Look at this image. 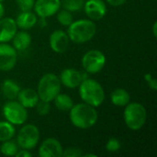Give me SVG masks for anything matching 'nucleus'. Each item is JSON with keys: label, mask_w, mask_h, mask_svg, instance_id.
<instances>
[{"label": "nucleus", "mask_w": 157, "mask_h": 157, "mask_svg": "<svg viewBox=\"0 0 157 157\" xmlns=\"http://www.w3.org/2000/svg\"><path fill=\"white\" fill-rule=\"evenodd\" d=\"M78 87L80 98L84 103L95 108L103 104L105 100V91L99 82L87 77L82 81Z\"/></svg>", "instance_id": "f03ea898"}, {"label": "nucleus", "mask_w": 157, "mask_h": 157, "mask_svg": "<svg viewBox=\"0 0 157 157\" xmlns=\"http://www.w3.org/2000/svg\"><path fill=\"white\" fill-rule=\"evenodd\" d=\"M107 3H109L110 6H122L127 0H106Z\"/></svg>", "instance_id": "7c9ffc66"}, {"label": "nucleus", "mask_w": 157, "mask_h": 157, "mask_svg": "<svg viewBox=\"0 0 157 157\" xmlns=\"http://www.w3.org/2000/svg\"><path fill=\"white\" fill-rule=\"evenodd\" d=\"M35 108H36L37 113L39 115H40V116H46L51 111L50 102H47V101H44V100H41V99L39 100V102L36 104Z\"/></svg>", "instance_id": "a878e982"}, {"label": "nucleus", "mask_w": 157, "mask_h": 157, "mask_svg": "<svg viewBox=\"0 0 157 157\" xmlns=\"http://www.w3.org/2000/svg\"><path fill=\"white\" fill-rule=\"evenodd\" d=\"M16 3L20 11H30L33 9L35 0H16Z\"/></svg>", "instance_id": "cd10ccee"}, {"label": "nucleus", "mask_w": 157, "mask_h": 157, "mask_svg": "<svg viewBox=\"0 0 157 157\" xmlns=\"http://www.w3.org/2000/svg\"><path fill=\"white\" fill-rule=\"evenodd\" d=\"M52 101H54L55 107L61 111H69L74 106V101L72 98L69 95L61 92L54 98Z\"/></svg>", "instance_id": "412c9836"}, {"label": "nucleus", "mask_w": 157, "mask_h": 157, "mask_svg": "<svg viewBox=\"0 0 157 157\" xmlns=\"http://www.w3.org/2000/svg\"><path fill=\"white\" fill-rule=\"evenodd\" d=\"M82 149L78 147H68L63 150V157H80L83 155Z\"/></svg>", "instance_id": "c85d7f7f"}, {"label": "nucleus", "mask_w": 157, "mask_h": 157, "mask_svg": "<svg viewBox=\"0 0 157 157\" xmlns=\"http://www.w3.org/2000/svg\"><path fill=\"white\" fill-rule=\"evenodd\" d=\"M106 56L98 50H90L86 52L82 57V67L87 74H98L106 65Z\"/></svg>", "instance_id": "6e6552de"}, {"label": "nucleus", "mask_w": 157, "mask_h": 157, "mask_svg": "<svg viewBox=\"0 0 157 157\" xmlns=\"http://www.w3.org/2000/svg\"><path fill=\"white\" fill-rule=\"evenodd\" d=\"M17 28L21 29H32L38 22L37 15L30 11H21L15 19Z\"/></svg>", "instance_id": "f3484780"}, {"label": "nucleus", "mask_w": 157, "mask_h": 157, "mask_svg": "<svg viewBox=\"0 0 157 157\" xmlns=\"http://www.w3.org/2000/svg\"><path fill=\"white\" fill-rule=\"evenodd\" d=\"M121 147V141L117 138H109L106 144V150L109 153H117Z\"/></svg>", "instance_id": "bb28decb"}, {"label": "nucleus", "mask_w": 157, "mask_h": 157, "mask_svg": "<svg viewBox=\"0 0 157 157\" xmlns=\"http://www.w3.org/2000/svg\"><path fill=\"white\" fill-rule=\"evenodd\" d=\"M16 135V128L13 124L6 121H0V142L13 139Z\"/></svg>", "instance_id": "4be33fe9"}, {"label": "nucleus", "mask_w": 157, "mask_h": 157, "mask_svg": "<svg viewBox=\"0 0 157 157\" xmlns=\"http://www.w3.org/2000/svg\"><path fill=\"white\" fill-rule=\"evenodd\" d=\"M97 32V26L91 19H78L73 21L67 29V35L75 43H86L91 40Z\"/></svg>", "instance_id": "7ed1b4c3"}, {"label": "nucleus", "mask_w": 157, "mask_h": 157, "mask_svg": "<svg viewBox=\"0 0 157 157\" xmlns=\"http://www.w3.org/2000/svg\"><path fill=\"white\" fill-rule=\"evenodd\" d=\"M152 78H153V75H152V74L148 73V74H145V75H144V80H145L146 82L150 81Z\"/></svg>", "instance_id": "f704fd0d"}, {"label": "nucleus", "mask_w": 157, "mask_h": 157, "mask_svg": "<svg viewBox=\"0 0 157 157\" xmlns=\"http://www.w3.org/2000/svg\"><path fill=\"white\" fill-rule=\"evenodd\" d=\"M153 34L156 38L157 37V21H155L153 24Z\"/></svg>", "instance_id": "72a5a7b5"}, {"label": "nucleus", "mask_w": 157, "mask_h": 157, "mask_svg": "<svg viewBox=\"0 0 157 157\" xmlns=\"http://www.w3.org/2000/svg\"><path fill=\"white\" fill-rule=\"evenodd\" d=\"M31 41H32V38L29 32L25 30L17 31L12 39V43H13L12 46L15 48L17 52H23L30 46Z\"/></svg>", "instance_id": "a211bd4d"}, {"label": "nucleus", "mask_w": 157, "mask_h": 157, "mask_svg": "<svg viewBox=\"0 0 157 157\" xmlns=\"http://www.w3.org/2000/svg\"><path fill=\"white\" fill-rule=\"evenodd\" d=\"M17 31V26L14 18L4 17L0 18V43H7L12 40Z\"/></svg>", "instance_id": "2eb2a0df"}, {"label": "nucleus", "mask_w": 157, "mask_h": 157, "mask_svg": "<svg viewBox=\"0 0 157 157\" xmlns=\"http://www.w3.org/2000/svg\"><path fill=\"white\" fill-rule=\"evenodd\" d=\"M83 8L91 20H100L107 14V6L103 0H87L85 2Z\"/></svg>", "instance_id": "f8f14e48"}, {"label": "nucleus", "mask_w": 157, "mask_h": 157, "mask_svg": "<svg viewBox=\"0 0 157 157\" xmlns=\"http://www.w3.org/2000/svg\"><path fill=\"white\" fill-rule=\"evenodd\" d=\"M82 156L85 157H97V155H94V154H83Z\"/></svg>", "instance_id": "c9c22d12"}, {"label": "nucleus", "mask_w": 157, "mask_h": 157, "mask_svg": "<svg viewBox=\"0 0 157 157\" xmlns=\"http://www.w3.org/2000/svg\"><path fill=\"white\" fill-rule=\"evenodd\" d=\"M5 15V6L2 2H0V18H2Z\"/></svg>", "instance_id": "473e14b6"}, {"label": "nucleus", "mask_w": 157, "mask_h": 157, "mask_svg": "<svg viewBox=\"0 0 157 157\" xmlns=\"http://www.w3.org/2000/svg\"><path fill=\"white\" fill-rule=\"evenodd\" d=\"M110 101L116 107H125L131 101L129 92L124 88H116L110 95Z\"/></svg>", "instance_id": "aec40b11"}, {"label": "nucleus", "mask_w": 157, "mask_h": 157, "mask_svg": "<svg viewBox=\"0 0 157 157\" xmlns=\"http://www.w3.org/2000/svg\"><path fill=\"white\" fill-rule=\"evenodd\" d=\"M17 99L26 109H31L35 108L36 104L40 100V98L37 90H34L32 88H23L20 89Z\"/></svg>", "instance_id": "dca6fc26"}, {"label": "nucleus", "mask_w": 157, "mask_h": 157, "mask_svg": "<svg viewBox=\"0 0 157 157\" xmlns=\"http://www.w3.org/2000/svg\"><path fill=\"white\" fill-rule=\"evenodd\" d=\"M86 0H63V8L70 12H78L83 9Z\"/></svg>", "instance_id": "b1692460"}, {"label": "nucleus", "mask_w": 157, "mask_h": 157, "mask_svg": "<svg viewBox=\"0 0 157 157\" xmlns=\"http://www.w3.org/2000/svg\"><path fill=\"white\" fill-rule=\"evenodd\" d=\"M62 84L58 75L52 73L45 74L38 83L37 93L40 99L52 102L54 98L61 92Z\"/></svg>", "instance_id": "39448f33"}, {"label": "nucleus", "mask_w": 157, "mask_h": 157, "mask_svg": "<svg viewBox=\"0 0 157 157\" xmlns=\"http://www.w3.org/2000/svg\"><path fill=\"white\" fill-rule=\"evenodd\" d=\"M3 1H5V0H0V2H3Z\"/></svg>", "instance_id": "e433bc0d"}, {"label": "nucleus", "mask_w": 157, "mask_h": 157, "mask_svg": "<svg viewBox=\"0 0 157 157\" xmlns=\"http://www.w3.org/2000/svg\"><path fill=\"white\" fill-rule=\"evenodd\" d=\"M63 148L55 138H47L40 145L39 155L40 157H62Z\"/></svg>", "instance_id": "ddd939ff"}, {"label": "nucleus", "mask_w": 157, "mask_h": 157, "mask_svg": "<svg viewBox=\"0 0 157 157\" xmlns=\"http://www.w3.org/2000/svg\"><path fill=\"white\" fill-rule=\"evenodd\" d=\"M50 47L56 53H63L67 51L70 39L66 32L62 29H56L50 35Z\"/></svg>", "instance_id": "4468645a"}, {"label": "nucleus", "mask_w": 157, "mask_h": 157, "mask_svg": "<svg viewBox=\"0 0 157 157\" xmlns=\"http://www.w3.org/2000/svg\"><path fill=\"white\" fill-rule=\"evenodd\" d=\"M20 86L12 79H6L1 85V91L3 96L8 100H15L20 91Z\"/></svg>", "instance_id": "6ab92c4d"}, {"label": "nucleus", "mask_w": 157, "mask_h": 157, "mask_svg": "<svg viewBox=\"0 0 157 157\" xmlns=\"http://www.w3.org/2000/svg\"><path fill=\"white\" fill-rule=\"evenodd\" d=\"M17 157H30L32 156V154L29 152V150H25V149H19L17 155H15Z\"/></svg>", "instance_id": "c756f323"}, {"label": "nucleus", "mask_w": 157, "mask_h": 157, "mask_svg": "<svg viewBox=\"0 0 157 157\" xmlns=\"http://www.w3.org/2000/svg\"><path fill=\"white\" fill-rule=\"evenodd\" d=\"M69 117L72 124L80 130H87L92 128L98 120V113L95 107L86 103L74 104L69 110Z\"/></svg>", "instance_id": "f257e3e1"}, {"label": "nucleus", "mask_w": 157, "mask_h": 157, "mask_svg": "<svg viewBox=\"0 0 157 157\" xmlns=\"http://www.w3.org/2000/svg\"><path fill=\"white\" fill-rule=\"evenodd\" d=\"M61 84L67 88H76L80 86L82 81L87 78L86 72H81L74 68H66L62 71L60 76Z\"/></svg>", "instance_id": "1a4fd4ad"}, {"label": "nucleus", "mask_w": 157, "mask_h": 157, "mask_svg": "<svg viewBox=\"0 0 157 157\" xmlns=\"http://www.w3.org/2000/svg\"><path fill=\"white\" fill-rule=\"evenodd\" d=\"M17 52L7 43H0V71L12 70L17 63Z\"/></svg>", "instance_id": "9d476101"}, {"label": "nucleus", "mask_w": 157, "mask_h": 157, "mask_svg": "<svg viewBox=\"0 0 157 157\" xmlns=\"http://www.w3.org/2000/svg\"><path fill=\"white\" fill-rule=\"evenodd\" d=\"M19 149L17 141H14L13 139L5 141L0 145V153L6 156H15Z\"/></svg>", "instance_id": "5701e85b"}, {"label": "nucleus", "mask_w": 157, "mask_h": 157, "mask_svg": "<svg viewBox=\"0 0 157 157\" xmlns=\"http://www.w3.org/2000/svg\"><path fill=\"white\" fill-rule=\"evenodd\" d=\"M147 84H148L149 87H150L152 90L155 91V90L157 89V80L155 78V77H153L150 81H148V82H147Z\"/></svg>", "instance_id": "2f4dec72"}, {"label": "nucleus", "mask_w": 157, "mask_h": 157, "mask_svg": "<svg viewBox=\"0 0 157 157\" xmlns=\"http://www.w3.org/2000/svg\"><path fill=\"white\" fill-rule=\"evenodd\" d=\"M5 120L13 125H23L28 119V111L18 101L9 100L2 109Z\"/></svg>", "instance_id": "423d86ee"}, {"label": "nucleus", "mask_w": 157, "mask_h": 157, "mask_svg": "<svg viewBox=\"0 0 157 157\" xmlns=\"http://www.w3.org/2000/svg\"><path fill=\"white\" fill-rule=\"evenodd\" d=\"M124 108L123 120L127 128L134 132L141 130L147 119V111L144 106L139 102H130Z\"/></svg>", "instance_id": "20e7f679"}, {"label": "nucleus", "mask_w": 157, "mask_h": 157, "mask_svg": "<svg viewBox=\"0 0 157 157\" xmlns=\"http://www.w3.org/2000/svg\"><path fill=\"white\" fill-rule=\"evenodd\" d=\"M57 20L58 22L65 27H68L72 22H73V15L72 12L66 10V9H62L57 12Z\"/></svg>", "instance_id": "393cba45"}, {"label": "nucleus", "mask_w": 157, "mask_h": 157, "mask_svg": "<svg viewBox=\"0 0 157 157\" xmlns=\"http://www.w3.org/2000/svg\"><path fill=\"white\" fill-rule=\"evenodd\" d=\"M61 0H36L33 9L37 16L47 18L56 14L61 8Z\"/></svg>", "instance_id": "9b49d317"}, {"label": "nucleus", "mask_w": 157, "mask_h": 157, "mask_svg": "<svg viewBox=\"0 0 157 157\" xmlns=\"http://www.w3.org/2000/svg\"><path fill=\"white\" fill-rule=\"evenodd\" d=\"M17 143L20 149L31 150L35 148L40 141V130L34 124L23 125L17 132Z\"/></svg>", "instance_id": "0eeeda50"}]
</instances>
